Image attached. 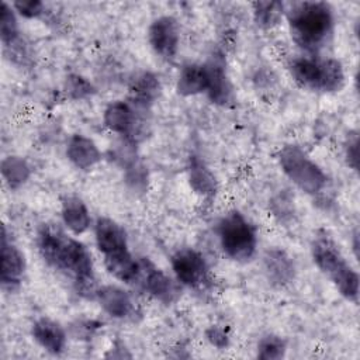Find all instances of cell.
Masks as SVG:
<instances>
[{"label": "cell", "instance_id": "cell-1", "mask_svg": "<svg viewBox=\"0 0 360 360\" xmlns=\"http://www.w3.org/2000/svg\"><path fill=\"white\" fill-rule=\"evenodd\" d=\"M287 18L292 41L308 52L321 49L333 31V13L323 1L294 3Z\"/></svg>", "mask_w": 360, "mask_h": 360}, {"label": "cell", "instance_id": "cell-2", "mask_svg": "<svg viewBox=\"0 0 360 360\" xmlns=\"http://www.w3.org/2000/svg\"><path fill=\"white\" fill-rule=\"evenodd\" d=\"M312 257L315 264L336 285L339 292L349 301H357L359 274L346 262L336 245L326 236L316 238L312 245Z\"/></svg>", "mask_w": 360, "mask_h": 360}, {"label": "cell", "instance_id": "cell-3", "mask_svg": "<svg viewBox=\"0 0 360 360\" xmlns=\"http://www.w3.org/2000/svg\"><path fill=\"white\" fill-rule=\"evenodd\" d=\"M53 267L68 271L73 276L77 290L82 294L94 292V271H93V260L87 248L79 240L66 236L63 232L60 233L56 252L49 263Z\"/></svg>", "mask_w": 360, "mask_h": 360}, {"label": "cell", "instance_id": "cell-4", "mask_svg": "<svg viewBox=\"0 0 360 360\" xmlns=\"http://www.w3.org/2000/svg\"><path fill=\"white\" fill-rule=\"evenodd\" d=\"M218 236L222 250L228 257L236 262H246L256 252V233L249 221L233 211L225 215L218 224Z\"/></svg>", "mask_w": 360, "mask_h": 360}, {"label": "cell", "instance_id": "cell-5", "mask_svg": "<svg viewBox=\"0 0 360 360\" xmlns=\"http://www.w3.org/2000/svg\"><path fill=\"white\" fill-rule=\"evenodd\" d=\"M283 172L307 194H318L326 184V174L298 146H285L278 155Z\"/></svg>", "mask_w": 360, "mask_h": 360}, {"label": "cell", "instance_id": "cell-6", "mask_svg": "<svg viewBox=\"0 0 360 360\" xmlns=\"http://www.w3.org/2000/svg\"><path fill=\"white\" fill-rule=\"evenodd\" d=\"M176 278L188 287H200L207 280V264L204 257L194 249H180L172 257Z\"/></svg>", "mask_w": 360, "mask_h": 360}, {"label": "cell", "instance_id": "cell-7", "mask_svg": "<svg viewBox=\"0 0 360 360\" xmlns=\"http://www.w3.org/2000/svg\"><path fill=\"white\" fill-rule=\"evenodd\" d=\"M148 38L150 46L158 55L165 59L174 58L180 39L177 21L170 15L156 18L148 30Z\"/></svg>", "mask_w": 360, "mask_h": 360}, {"label": "cell", "instance_id": "cell-8", "mask_svg": "<svg viewBox=\"0 0 360 360\" xmlns=\"http://www.w3.org/2000/svg\"><path fill=\"white\" fill-rule=\"evenodd\" d=\"M138 280H141L143 288L159 301L172 302L177 295V287L173 280L148 260H141Z\"/></svg>", "mask_w": 360, "mask_h": 360}, {"label": "cell", "instance_id": "cell-9", "mask_svg": "<svg viewBox=\"0 0 360 360\" xmlns=\"http://www.w3.org/2000/svg\"><path fill=\"white\" fill-rule=\"evenodd\" d=\"M25 270V257L18 248L7 240L6 229L1 233V271L0 280L3 287L14 288L20 284Z\"/></svg>", "mask_w": 360, "mask_h": 360}, {"label": "cell", "instance_id": "cell-10", "mask_svg": "<svg viewBox=\"0 0 360 360\" xmlns=\"http://www.w3.org/2000/svg\"><path fill=\"white\" fill-rule=\"evenodd\" d=\"M96 243L103 255L127 249V236L124 229L110 218H98L94 226Z\"/></svg>", "mask_w": 360, "mask_h": 360}, {"label": "cell", "instance_id": "cell-11", "mask_svg": "<svg viewBox=\"0 0 360 360\" xmlns=\"http://www.w3.org/2000/svg\"><path fill=\"white\" fill-rule=\"evenodd\" d=\"M97 301L101 308L112 318H127L134 311L131 297L115 285H104L96 291Z\"/></svg>", "mask_w": 360, "mask_h": 360}, {"label": "cell", "instance_id": "cell-12", "mask_svg": "<svg viewBox=\"0 0 360 360\" xmlns=\"http://www.w3.org/2000/svg\"><path fill=\"white\" fill-rule=\"evenodd\" d=\"M34 339L49 353L59 354L65 349L66 333L63 328L52 319L41 318L32 325Z\"/></svg>", "mask_w": 360, "mask_h": 360}, {"label": "cell", "instance_id": "cell-13", "mask_svg": "<svg viewBox=\"0 0 360 360\" xmlns=\"http://www.w3.org/2000/svg\"><path fill=\"white\" fill-rule=\"evenodd\" d=\"M104 264L110 274L125 283H132L138 280L141 273V262L135 260V257L129 253L128 248L104 255Z\"/></svg>", "mask_w": 360, "mask_h": 360}, {"label": "cell", "instance_id": "cell-14", "mask_svg": "<svg viewBox=\"0 0 360 360\" xmlns=\"http://www.w3.org/2000/svg\"><path fill=\"white\" fill-rule=\"evenodd\" d=\"M205 69L208 75L207 91L210 98L217 104H225L229 100L231 84L222 59L212 56V59L205 65Z\"/></svg>", "mask_w": 360, "mask_h": 360}, {"label": "cell", "instance_id": "cell-15", "mask_svg": "<svg viewBox=\"0 0 360 360\" xmlns=\"http://www.w3.org/2000/svg\"><path fill=\"white\" fill-rule=\"evenodd\" d=\"M66 155L79 169L87 170L100 160V150L96 143L84 135H73L68 143Z\"/></svg>", "mask_w": 360, "mask_h": 360}, {"label": "cell", "instance_id": "cell-16", "mask_svg": "<svg viewBox=\"0 0 360 360\" xmlns=\"http://www.w3.org/2000/svg\"><path fill=\"white\" fill-rule=\"evenodd\" d=\"M208 75L205 65L190 63L186 65L177 79V91L181 96H194L201 91H207Z\"/></svg>", "mask_w": 360, "mask_h": 360}, {"label": "cell", "instance_id": "cell-17", "mask_svg": "<svg viewBox=\"0 0 360 360\" xmlns=\"http://www.w3.org/2000/svg\"><path fill=\"white\" fill-rule=\"evenodd\" d=\"M104 124L108 129L128 135L135 125L132 107L125 101H114L104 111Z\"/></svg>", "mask_w": 360, "mask_h": 360}, {"label": "cell", "instance_id": "cell-18", "mask_svg": "<svg viewBox=\"0 0 360 360\" xmlns=\"http://www.w3.org/2000/svg\"><path fill=\"white\" fill-rule=\"evenodd\" d=\"M62 219L68 229L76 235L83 233L90 226L89 210L77 197H68L62 202Z\"/></svg>", "mask_w": 360, "mask_h": 360}, {"label": "cell", "instance_id": "cell-19", "mask_svg": "<svg viewBox=\"0 0 360 360\" xmlns=\"http://www.w3.org/2000/svg\"><path fill=\"white\" fill-rule=\"evenodd\" d=\"M159 80L155 75L149 72H142L136 75L129 84V94L134 103L139 105H148L155 101L159 96Z\"/></svg>", "mask_w": 360, "mask_h": 360}, {"label": "cell", "instance_id": "cell-20", "mask_svg": "<svg viewBox=\"0 0 360 360\" xmlns=\"http://www.w3.org/2000/svg\"><path fill=\"white\" fill-rule=\"evenodd\" d=\"M266 270L269 273V277L278 283L284 284L288 283L294 276V263L292 260L280 249L269 250L266 257Z\"/></svg>", "mask_w": 360, "mask_h": 360}, {"label": "cell", "instance_id": "cell-21", "mask_svg": "<svg viewBox=\"0 0 360 360\" xmlns=\"http://www.w3.org/2000/svg\"><path fill=\"white\" fill-rule=\"evenodd\" d=\"M290 69L297 83L312 90L318 89L321 60H315L311 58H297L292 60Z\"/></svg>", "mask_w": 360, "mask_h": 360}, {"label": "cell", "instance_id": "cell-22", "mask_svg": "<svg viewBox=\"0 0 360 360\" xmlns=\"http://www.w3.org/2000/svg\"><path fill=\"white\" fill-rule=\"evenodd\" d=\"M345 73L339 60L325 59L321 60V72L318 89L321 91H336L343 86Z\"/></svg>", "mask_w": 360, "mask_h": 360}, {"label": "cell", "instance_id": "cell-23", "mask_svg": "<svg viewBox=\"0 0 360 360\" xmlns=\"http://www.w3.org/2000/svg\"><path fill=\"white\" fill-rule=\"evenodd\" d=\"M190 184L197 193L204 195H212L217 190L215 177L197 158H193L190 162Z\"/></svg>", "mask_w": 360, "mask_h": 360}, {"label": "cell", "instance_id": "cell-24", "mask_svg": "<svg viewBox=\"0 0 360 360\" xmlns=\"http://www.w3.org/2000/svg\"><path fill=\"white\" fill-rule=\"evenodd\" d=\"M1 174L10 188H17L30 177L27 162L18 156H7L1 162Z\"/></svg>", "mask_w": 360, "mask_h": 360}, {"label": "cell", "instance_id": "cell-25", "mask_svg": "<svg viewBox=\"0 0 360 360\" xmlns=\"http://www.w3.org/2000/svg\"><path fill=\"white\" fill-rule=\"evenodd\" d=\"M253 7L255 21L263 28L276 25L280 21L284 10V4L280 1H257L253 4Z\"/></svg>", "mask_w": 360, "mask_h": 360}, {"label": "cell", "instance_id": "cell-26", "mask_svg": "<svg viewBox=\"0 0 360 360\" xmlns=\"http://www.w3.org/2000/svg\"><path fill=\"white\" fill-rule=\"evenodd\" d=\"M0 37L6 48L18 41V24L14 10L10 4L3 3L0 11Z\"/></svg>", "mask_w": 360, "mask_h": 360}, {"label": "cell", "instance_id": "cell-27", "mask_svg": "<svg viewBox=\"0 0 360 360\" xmlns=\"http://www.w3.org/2000/svg\"><path fill=\"white\" fill-rule=\"evenodd\" d=\"M285 342L276 335H267L262 338L257 346V356L266 360H276L284 356Z\"/></svg>", "mask_w": 360, "mask_h": 360}, {"label": "cell", "instance_id": "cell-28", "mask_svg": "<svg viewBox=\"0 0 360 360\" xmlns=\"http://www.w3.org/2000/svg\"><path fill=\"white\" fill-rule=\"evenodd\" d=\"M13 8L17 10L22 17L34 18L44 13V4L38 0H20L13 3Z\"/></svg>", "mask_w": 360, "mask_h": 360}, {"label": "cell", "instance_id": "cell-29", "mask_svg": "<svg viewBox=\"0 0 360 360\" xmlns=\"http://www.w3.org/2000/svg\"><path fill=\"white\" fill-rule=\"evenodd\" d=\"M68 89L69 91L75 96V97H83L86 94H89L91 91V86L89 82H86L83 77L80 76H72L68 80Z\"/></svg>", "mask_w": 360, "mask_h": 360}, {"label": "cell", "instance_id": "cell-30", "mask_svg": "<svg viewBox=\"0 0 360 360\" xmlns=\"http://www.w3.org/2000/svg\"><path fill=\"white\" fill-rule=\"evenodd\" d=\"M207 339L217 347L222 349L228 345L229 342V338L226 335V332L219 328V326H211L208 330H207Z\"/></svg>", "mask_w": 360, "mask_h": 360}]
</instances>
